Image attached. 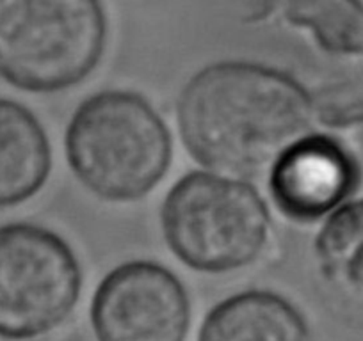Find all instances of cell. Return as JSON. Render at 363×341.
Segmentation results:
<instances>
[{"instance_id":"10","label":"cell","mask_w":363,"mask_h":341,"mask_svg":"<svg viewBox=\"0 0 363 341\" xmlns=\"http://www.w3.org/2000/svg\"><path fill=\"white\" fill-rule=\"evenodd\" d=\"M285 16L308 29L320 50L363 61V0H285Z\"/></svg>"},{"instance_id":"11","label":"cell","mask_w":363,"mask_h":341,"mask_svg":"<svg viewBox=\"0 0 363 341\" xmlns=\"http://www.w3.org/2000/svg\"><path fill=\"white\" fill-rule=\"evenodd\" d=\"M315 256L331 283L363 291V200L331 212L315 238Z\"/></svg>"},{"instance_id":"9","label":"cell","mask_w":363,"mask_h":341,"mask_svg":"<svg viewBox=\"0 0 363 341\" xmlns=\"http://www.w3.org/2000/svg\"><path fill=\"white\" fill-rule=\"evenodd\" d=\"M198 341H310V333L287 299L274 291L247 290L208 311Z\"/></svg>"},{"instance_id":"6","label":"cell","mask_w":363,"mask_h":341,"mask_svg":"<svg viewBox=\"0 0 363 341\" xmlns=\"http://www.w3.org/2000/svg\"><path fill=\"white\" fill-rule=\"evenodd\" d=\"M99 341H186L191 302L182 281L153 262L111 270L91 302Z\"/></svg>"},{"instance_id":"2","label":"cell","mask_w":363,"mask_h":341,"mask_svg":"<svg viewBox=\"0 0 363 341\" xmlns=\"http://www.w3.org/2000/svg\"><path fill=\"white\" fill-rule=\"evenodd\" d=\"M73 175L106 201L145 197L171 163V135L138 93L104 91L79 105L66 130Z\"/></svg>"},{"instance_id":"1","label":"cell","mask_w":363,"mask_h":341,"mask_svg":"<svg viewBox=\"0 0 363 341\" xmlns=\"http://www.w3.org/2000/svg\"><path fill=\"white\" fill-rule=\"evenodd\" d=\"M313 100L289 73L247 61L200 69L178 98L187 151L219 175L255 178L312 127Z\"/></svg>"},{"instance_id":"3","label":"cell","mask_w":363,"mask_h":341,"mask_svg":"<svg viewBox=\"0 0 363 341\" xmlns=\"http://www.w3.org/2000/svg\"><path fill=\"white\" fill-rule=\"evenodd\" d=\"M106 41L100 0H0V76L22 91L77 86L99 66Z\"/></svg>"},{"instance_id":"4","label":"cell","mask_w":363,"mask_h":341,"mask_svg":"<svg viewBox=\"0 0 363 341\" xmlns=\"http://www.w3.org/2000/svg\"><path fill=\"white\" fill-rule=\"evenodd\" d=\"M164 238L180 262L200 272L242 269L267 242L269 210L247 183L218 173H191L166 196Z\"/></svg>"},{"instance_id":"5","label":"cell","mask_w":363,"mask_h":341,"mask_svg":"<svg viewBox=\"0 0 363 341\" xmlns=\"http://www.w3.org/2000/svg\"><path fill=\"white\" fill-rule=\"evenodd\" d=\"M82 272L68 243L41 226H0V337L34 340L77 306Z\"/></svg>"},{"instance_id":"8","label":"cell","mask_w":363,"mask_h":341,"mask_svg":"<svg viewBox=\"0 0 363 341\" xmlns=\"http://www.w3.org/2000/svg\"><path fill=\"white\" fill-rule=\"evenodd\" d=\"M50 169V144L40 121L15 100L0 98V208L36 196Z\"/></svg>"},{"instance_id":"7","label":"cell","mask_w":363,"mask_h":341,"mask_svg":"<svg viewBox=\"0 0 363 341\" xmlns=\"http://www.w3.org/2000/svg\"><path fill=\"white\" fill-rule=\"evenodd\" d=\"M358 182L352 156L326 135H305L271 167L278 208L296 221H313L340 207Z\"/></svg>"}]
</instances>
